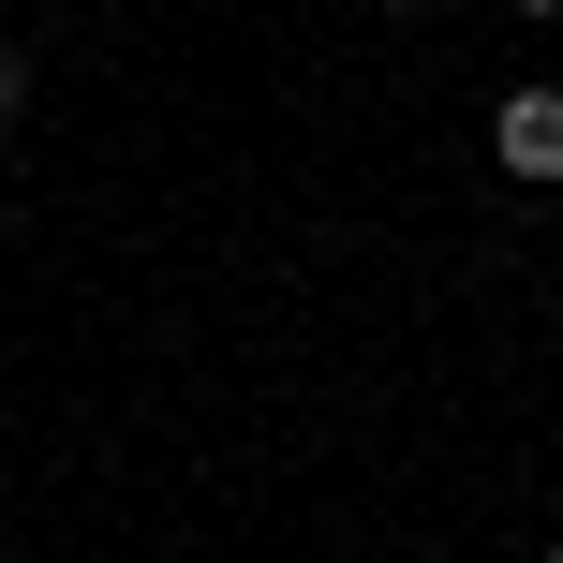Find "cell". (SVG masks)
Listing matches in <instances>:
<instances>
[{
    "mask_svg": "<svg viewBox=\"0 0 563 563\" xmlns=\"http://www.w3.org/2000/svg\"><path fill=\"white\" fill-rule=\"evenodd\" d=\"M489 164L549 194V178H563V89H505V104H489Z\"/></svg>",
    "mask_w": 563,
    "mask_h": 563,
    "instance_id": "obj_1",
    "label": "cell"
},
{
    "mask_svg": "<svg viewBox=\"0 0 563 563\" xmlns=\"http://www.w3.org/2000/svg\"><path fill=\"white\" fill-rule=\"evenodd\" d=\"M15 104H30V59H15V45H0V119H15Z\"/></svg>",
    "mask_w": 563,
    "mask_h": 563,
    "instance_id": "obj_2",
    "label": "cell"
},
{
    "mask_svg": "<svg viewBox=\"0 0 563 563\" xmlns=\"http://www.w3.org/2000/svg\"><path fill=\"white\" fill-rule=\"evenodd\" d=\"M371 15H416V0H371Z\"/></svg>",
    "mask_w": 563,
    "mask_h": 563,
    "instance_id": "obj_3",
    "label": "cell"
},
{
    "mask_svg": "<svg viewBox=\"0 0 563 563\" xmlns=\"http://www.w3.org/2000/svg\"><path fill=\"white\" fill-rule=\"evenodd\" d=\"M519 15H563V0H519Z\"/></svg>",
    "mask_w": 563,
    "mask_h": 563,
    "instance_id": "obj_4",
    "label": "cell"
},
{
    "mask_svg": "<svg viewBox=\"0 0 563 563\" xmlns=\"http://www.w3.org/2000/svg\"><path fill=\"white\" fill-rule=\"evenodd\" d=\"M549 563H563V549H549Z\"/></svg>",
    "mask_w": 563,
    "mask_h": 563,
    "instance_id": "obj_5",
    "label": "cell"
}]
</instances>
